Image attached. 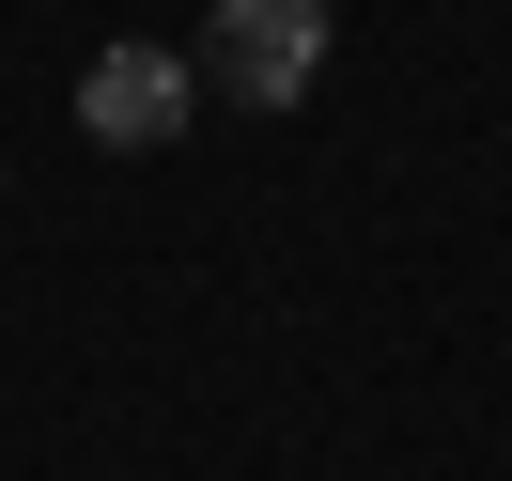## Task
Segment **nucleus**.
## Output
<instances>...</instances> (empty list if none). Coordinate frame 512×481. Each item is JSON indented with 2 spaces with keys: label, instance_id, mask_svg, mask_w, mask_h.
Wrapping results in <instances>:
<instances>
[{
  "label": "nucleus",
  "instance_id": "obj_2",
  "mask_svg": "<svg viewBox=\"0 0 512 481\" xmlns=\"http://www.w3.org/2000/svg\"><path fill=\"white\" fill-rule=\"evenodd\" d=\"M187 109H202V63L187 47H94L78 63V125H94V156H156V140H187Z\"/></svg>",
  "mask_w": 512,
  "mask_h": 481
},
{
  "label": "nucleus",
  "instance_id": "obj_1",
  "mask_svg": "<svg viewBox=\"0 0 512 481\" xmlns=\"http://www.w3.org/2000/svg\"><path fill=\"white\" fill-rule=\"evenodd\" d=\"M202 78L233 109H295L326 78V0H218L202 16Z\"/></svg>",
  "mask_w": 512,
  "mask_h": 481
}]
</instances>
